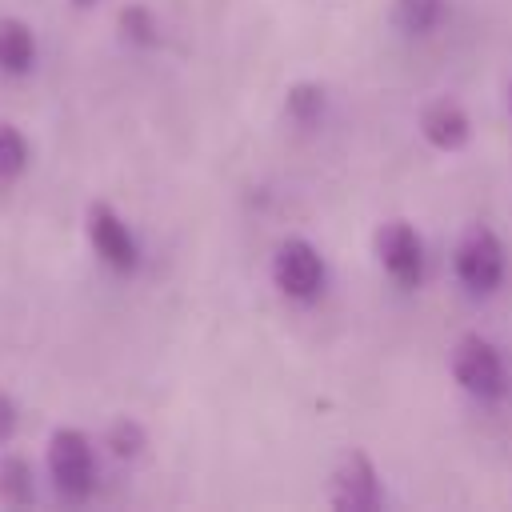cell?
I'll list each match as a JSON object with an SVG mask.
<instances>
[{
	"instance_id": "obj_8",
	"label": "cell",
	"mask_w": 512,
	"mask_h": 512,
	"mask_svg": "<svg viewBox=\"0 0 512 512\" xmlns=\"http://www.w3.org/2000/svg\"><path fill=\"white\" fill-rule=\"evenodd\" d=\"M420 132H424V140H428L432 148L456 152V148L468 144L472 124H468V112H464L456 100L444 96V100H432V104L420 112Z\"/></svg>"
},
{
	"instance_id": "obj_12",
	"label": "cell",
	"mask_w": 512,
	"mask_h": 512,
	"mask_svg": "<svg viewBox=\"0 0 512 512\" xmlns=\"http://www.w3.org/2000/svg\"><path fill=\"white\" fill-rule=\"evenodd\" d=\"M28 168V140L20 128L0 124V180H16Z\"/></svg>"
},
{
	"instance_id": "obj_13",
	"label": "cell",
	"mask_w": 512,
	"mask_h": 512,
	"mask_svg": "<svg viewBox=\"0 0 512 512\" xmlns=\"http://www.w3.org/2000/svg\"><path fill=\"white\" fill-rule=\"evenodd\" d=\"M284 108L296 124H316L324 112V88L320 84H296V88H288Z\"/></svg>"
},
{
	"instance_id": "obj_14",
	"label": "cell",
	"mask_w": 512,
	"mask_h": 512,
	"mask_svg": "<svg viewBox=\"0 0 512 512\" xmlns=\"http://www.w3.org/2000/svg\"><path fill=\"white\" fill-rule=\"evenodd\" d=\"M120 36H124L128 44H140V48L156 44V16H152L148 8H140V4L124 8V12H120Z\"/></svg>"
},
{
	"instance_id": "obj_6",
	"label": "cell",
	"mask_w": 512,
	"mask_h": 512,
	"mask_svg": "<svg viewBox=\"0 0 512 512\" xmlns=\"http://www.w3.org/2000/svg\"><path fill=\"white\" fill-rule=\"evenodd\" d=\"M376 256H380V264H384V272L392 280L420 284V276H424V244L404 220H388L376 232Z\"/></svg>"
},
{
	"instance_id": "obj_9",
	"label": "cell",
	"mask_w": 512,
	"mask_h": 512,
	"mask_svg": "<svg viewBox=\"0 0 512 512\" xmlns=\"http://www.w3.org/2000/svg\"><path fill=\"white\" fill-rule=\"evenodd\" d=\"M36 64V36L24 20L16 16H0V72L20 76Z\"/></svg>"
},
{
	"instance_id": "obj_11",
	"label": "cell",
	"mask_w": 512,
	"mask_h": 512,
	"mask_svg": "<svg viewBox=\"0 0 512 512\" xmlns=\"http://www.w3.org/2000/svg\"><path fill=\"white\" fill-rule=\"evenodd\" d=\"M440 12H444V0H396V24L404 32H416V36L436 28Z\"/></svg>"
},
{
	"instance_id": "obj_10",
	"label": "cell",
	"mask_w": 512,
	"mask_h": 512,
	"mask_svg": "<svg viewBox=\"0 0 512 512\" xmlns=\"http://www.w3.org/2000/svg\"><path fill=\"white\" fill-rule=\"evenodd\" d=\"M0 500L8 504H32L36 500V476H32V464L16 452L0 456Z\"/></svg>"
},
{
	"instance_id": "obj_4",
	"label": "cell",
	"mask_w": 512,
	"mask_h": 512,
	"mask_svg": "<svg viewBox=\"0 0 512 512\" xmlns=\"http://www.w3.org/2000/svg\"><path fill=\"white\" fill-rule=\"evenodd\" d=\"M84 232H88L92 252H96L112 272H132V268L140 264L136 236L128 232V224L120 220L116 208H108V204H92V208H88V220H84Z\"/></svg>"
},
{
	"instance_id": "obj_3",
	"label": "cell",
	"mask_w": 512,
	"mask_h": 512,
	"mask_svg": "<svg viewBox=\"0 0 512 512\" xmlns=\"http://www.w3.org/2000/svg\"><path fill=\"white\" fill-rule=\"evenodd\" d=\"M452 376L460 380L464 392H472L480 400H492V396L504 392V360L480 336H464L456 344V352H452Z\"/></svg>"
},
{
	"instance_id": "obj_17",
	"label": "cell",
	"mask_w": 512,
	"mask_h": 512,
	"mask_svg": "<svg viewBox=\"0 0 512 512\" xmlns=\"http://www.w3.org/2000/svg\"><path fill=\"white\" fill-rule=\"evenodd\" d=\"M72 4H80V8H88V4H96V0H72Z\"/></svg>"
},
{
	"instance_id": "obj_2",
	"label": "cell",
	"mask_w": 512,
	"mask_h": 512,
	"mask_svg": "<svg viewBox=\"0 0 512 512\" xmlns=\"http://www.w3.org/2000/svg\"><path fill=\"white\" fill-rule=\"evenodd\" d=\"M272 280L292 300H312L324 288V260L308 240H284L272 256Z\"/></svg>"
},
{
	"instance_id": "obj_1",
	"label": "cell",
	"mask_w": 512,
	"mask_h": 512,
	"mask_svg": "<svg viewBox=\"0 0 512 512\" xmlns=\"http://www.w3.org/2000/svg\"><path fill=\"white\" fill-rule=\"evenodd\" d=\"M48 476L52 488L68 500H84L96 484V452L92 440L76 428H56L48 440Z\"/></svg>"
},
{
	"instance_id": "obj_7",
	"label": "cell",
	"mask_w": 512,
	"mask_h": 512,
	"mask_svg": "<svg viewBox=\"0 0 512 512\" xmlns=\"http://www.w3.org/2000/svg\"><path fill=\"white\" fill-rule=\"evenodd\" d=\"M332 504L336 508H348V512H372L380 508V480H376V468L368 464V456H348L336 476H332Z\"/></svg>"
},
{
	"instance_id": "obj_15",
	"label": "cell",
	"mask_w": 512,
	"mask_h": 512,
	"mask_svg": "<svg viewBox=\"0 0 512 512\" xmlns=\"http://www.w3.org/2000/svg\"><path fill=\"white\" fill-rule=\"evenodd\" d=\"M108 444L116 448V456H136V452H140V444H144V432H140L132 420H120V424L112 428Z\"/></svg>"
},
{
	"instance_id": "obj_5",
	"label": "cell",
	"mask_w": 512,
	"mask_h": 512,
	"mask_svg": "<svg viewBox=\"0 0 512 512\" xmlns=\"http://www.w3.org/2000/svg\"><path fill=\"white\" fill-rule=\"evenodd\" d=\"M456 276L472 292H492L504 276V248L488 228H468L456 244Z\"/></svg>"
},
{
	"instance_id": "obj_16",
	"label": "cell",
	"mask_w": 512,
	"mask_h": 512,
	"mask_svg": "<svg viewBox=\"0 0 512 512\" xmlns=\"http://www.w3.org/2000/svg\"><path fill=\"white\" fill-rule=\"evenodd\" d=\"M12 432H16V404H12V396L0 392V444H8Z\"/></svg>"
}]
</instances>
